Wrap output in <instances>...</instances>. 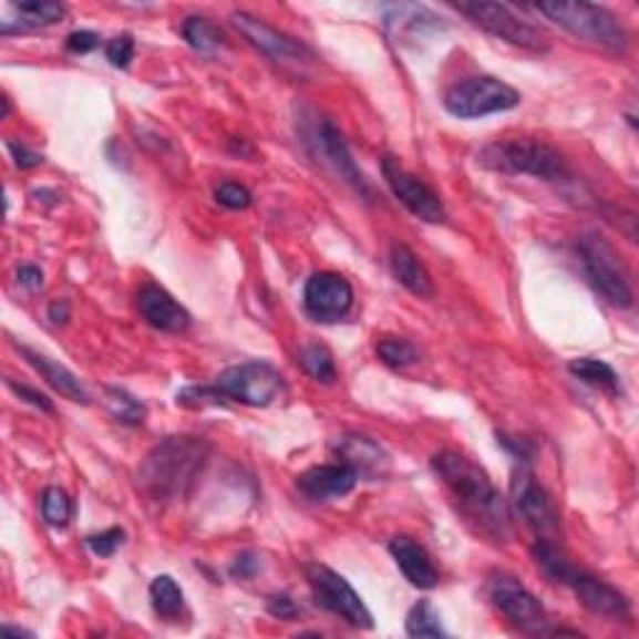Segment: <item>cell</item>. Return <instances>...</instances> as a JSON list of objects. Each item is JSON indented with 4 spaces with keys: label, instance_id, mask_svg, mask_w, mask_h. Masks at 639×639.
I'll return each mask as SVG.
<instances>
[{
    "label": "cell",
    "instance_id": "10",
    "mask_svg": "<svg viewBox=\"0 0 639 639\" xmlns=\"http://www.w3.org/2000/svg\"><path fill=\"white\" fill-rule=\"evenodd\" d=\"M305 577H308V585L312 589L315 602L322 609L338 615L346 619L348 625L360 627V629H372V615L370 609L362 602V597L352 589L346 577L338 575L336 569H330L328 565L312 563L305 567Z\"/></svg>",
    "mask_w": 639,
    "mask_h": 639
},
{
    "label": "cell",
    "instance_id": "34",
    "mask_svg": "<svg viewBox=\"0 0 639 639\" xmlns=\"http://www.w3.org/2000/svg\"><path fill=\"white\" fill-rule=\"evenodd\" d=\"M228 400L218 385L213 388H185L178 392V405L183 408H205V405H223Z\"/></svg>",
    "mask_w": 639,
    "mask_h": 639
},
{
    "label": "cell",
    "instance_id": "12",
    "mask_svg": "<svg viewBox=\"0 0 639 639\" xmlns=\"http://www.w3.org/2000/svg\"><path fill=\"white\" fill-rule=\"evenodd\" d=\"M513 505L517 515H523L525 523L545 539H549V535H555L559 529V513L553 497L537 483L527 457H517V470L513 477Z\"/></svg>",
    "mask_w": 639,
    "mask_h": 639
},
{
    "label": "cell",
    "instance_id": "36",
    "mask_svg": "<svg viewBox=\"0 0 639 639\" xmlns=\"http://www.w3.org/2000/svg\"><path fill=\"white\" fill-rule=\"evenodd\" d=\"M133 55H135V41H133V35H127V33L115 35L113 41H107V45H105V58L115 68L131 65Z\"/></svg>",
    "mask_w": 639,
    "mask_h": 639
},
{
    "label": "cell",
    "instance_id": "43",
    "mask_svg": "<svg viewBox=\"0 0 639 639\" xmlns=\"http://www.w3.org/2000/svg\"><path fill=\"white\" fill-rule=\"evenodd\" d=\"M48 318H51L55 326H65V322L71 320V302L68 300L51 302V308H48Z\"/></svg>",
    "mask_w": 639,
    "mask_h": 639
},
{
    "label": "cell",
    "instance_id": "40",
    "mask_svg": "<svg viewBox=\"0 0 639 639\" xmlns=\"http://www.w3.org/2000/svg\"><path fill=\"white\" fill-rule=\"evenodd\" d=\"M65 45L71 53H81V55L91 53L97 48V35L93 31H75V33L68 35Z\"/></svg>",
    "mask_w": 639,
    "mask_h": 639
},
{
    "label": "cell",
    "instance_id": "8",
    "mask_svg": "<svg viewBox=\"0 0 639 639\" xmlns=\"http://www.w3.org/2000/svg\"><path fill=\"white\" fill-rule=\"evenodd\" d=\"M519 93L513 85L493 75L465 78L450 87L445 93V111L460 121H475V117H487L495 113L513 111L519 105Z\"/></svg>",
    "mask_w": 639,
    "mask_h": 639
},
{
    "label": "cell",
    "instance_id": "18",
    "mask_svg": "<svg viewBox=\"0 0 639 639\" xmlns=\"http://www.w3.org/2000/svg\"><path fill=\"white\" fill-rule=\"evenodd\" d=\"M382 23L395 41H415L442 28V18L418 3H392L382 8Z\"/></svg>",
    "mask_w": 639,
    "mask_h": 639
},
{
    "label": "cell",
    "instance_id": "7",
    "mask_svg": "<svg viewBox=\"0 0 639 639\" xmlns=\"http://www.w3.org/2000/svg\"><path fill=\"white\" fill-rule=\"evenodd\" d=\"M577 252L583 258L579 262H583L587 280L597 290V295H602L612 308H632L635 292L622 255L597 233L583 235L577 243Z\"/></svg>",
    "mask_w": 639,
    "mask_h": 639
},
{
    "label": "cell",
    "instance_id": "21",
    "mask_svg": "<svg viewBox=\"0 0 639 639\" xmlns=\"http://www.w3.org/2000/svg\"><path fill=\"white\" fill-rule=\"evenodd\" d=\"M336 452L342 460V465L355 470L358 477H378L390 465L388 452L382 450L375 440L365 435H355V432L340 437Z\"/></svg>",
    "mask_w": 639,
    "mask_h": 639
},
{
    "label": "cell",
    "instance_id": "30",
    "mask_svg": "<svg viewBox=\"0 0 639 639\" xmlns=\"http://www.w3.org/2000/svg\"><path fill=\"white\" fill-rule=\"evenodd\" d=\"M105 405L107 410H111V415L117 422H123V425H141L147 415L141 400H135L133 395H127L125 390H117V388L105 390Z\"/></svg>",
    "mask_w": 639,
    "mask_h": 639
},
{
    "label": "cell",
    "instance_id": "1",
    "mask_svg": "<svg viewBox=\"0 0 639 639\" xmlns=\"http://www.w3.org/2000/svg\"><path fill=\"white\" fill-rule=\"evenodd\" d=\"M432 470L457 499L462 513L485 535L497 543L509 537V527H513L509 507L483 467L455 450H442L432 457Z\"/></svg>",
    "mask_w": 639,
    "mask_h": 639
},
{
    "label": "cell",
    "instance_id": "41",
    "mask_svg": "<svg viewBox=\"0 0 639 639\" xmlns=\"http://www.w3.org/2000/svg\"><path fill=\"white\" fill-rule=\"evenodd\" d=\"M258 569H260L258 555L245 553V555H240L238 559H235V565L230 567V575L240 577V579H250V577H255V573H258Z\"/></svg>",
    "mask_w": 639,
    "mask_h": 639
},
{
    "label": "cell",
    "instance_id": "17",
    "mask_svg": "<svg viewBox=\"0 0 639 639\" xmlns=\"http://www.w3.org/2000/svg\"><path fill=\"white\" fill-rule=\"evenodd\" d=\"M137 310H141L147 326H153L155 330L185 332L190 328V312L161 285H143L141 292H137Z\"/></svg>",
    "mask_w": 639,
    "mask_h": 639
},
{
    "label": "cell",
    "instance_id": "5",
    "mask_svg": "<svg viewBox=\"0 0 639 639\" xmlns=\"http://www.w3.org/2000/svg\"><path fill=\"white\" fill-rule=\"evenodd\" d=\"M537 13H543L549 21L565 28L569 35L579 38L595 48H602L609 53H625L627 51V31L625 25L617 21L615 13H609L602 6L592 3H539L535 6Z\"/></svg>",
    "mask_w": 639,
    "mask_h": 639
},
{
    "label": "cell",
    "instance_id": "25",
    "mask_svg": "<svg viewBox=\"0 0 639 639\" xmlns=\"http://www.w3.org/2000/svg\"><path fill=\"white\" fill-rule=\"evenodd\" d=\"M151 602L157 615L175 619L183 612L185 597H183V589L171 575H161L151 583Z\"/></svg>",
    "mask_w": 639,
    "mask_h": 639
},
{
    "label": "cell",
    "instance_id": "32",
    "mask_svg": "<svg viewBox=\"0 0 639 639\" xmlns=\"http://www.w3.org/2000/svg\"><path fill=\"white\" fill-rule=\"evenodd\" d=\"M378 355L390 368H408L418 362V350L412 342L400 338H385L378 342Z\"/></svg>",
    "mask_w": 639,
    "mask_h": 639
},
{
    "label": "cell",
    "instance_id": "11",
    "mask_svg": "<svg viewBox=\"0 0 639 639\" xmlns=\"http://www.w3.org/2000/svg\"><path fill=\"white\" fill-rule=\"evenodd\" d=\"M223 395L250 408H268L285 392V380L268 362H243V365L220 372L218 382Z\"/></svg>",
    "mask_w": 639,
    "mask_h": 639
},
{
    "label": "cell",
    "instance_id": "23",
    "mask_svg": "<svg viewBox=\"0 0 639 639\" xmlns=\"http://www.w3.org/2000/svg\"><path fill=\"white\" fill-rule=\"evenodd\" d=\"M390 268L402 288L418 295V298H432V295H435V285H432L427 268L408 245H392Z\"/></svg>",
    "mask_w": 639,
    "mask_h": 639
},
{
    "label": "cell",
    "instance_id": "44",
    "mask_svg": "<svg viewBox=\"0 0 639 639\" xmlns=\"http://www.w3.org/2000/svg\"><path fill=\"white\" fill-rule=\"evenodd\" d=\"M3 632H6V635H16V637H33V632H28V629H23V627H11V625H6Z\"/></svg>",
    "mask_w": 639,
    "mask_h": 639
},
{
    "label": "cell",
    "instance_id": "4",
    "mask_svg": "<svg viewBox=\"0 0 639 639\" xmlns=\"http://www.w3.org/2000/svg\"><path fill=\"white\" fill-rule=\"evenodd\" d=\"M477 165L503 175H529L547 183L567 181L565 155L537 137H497L477 153Z\"/></svg>",
    "mask_w": 639,
    "mask_h": 639
},
{
    "label": "cell",
    "instance_id": "28",
    "mask_svg": "<svg viewBox=\"0 0 639 639\" xmlns=\"http://www.w3.org/2000/svg\"><path fill=\"white\" fill-rule=\"evenodd\" d=\"M183 35H185V41H188L195 51H200V53L218 51L225 41L218 25L208 21V18H198V16H193L183 23Z\"/></svg>",
    "mask_w": 639,
    "mask_h": 639
},
{
    "label": "cell",
    "instance_id": "39",
    "mask_svg": "<svg viewBox=\"0 0 639 639\" xmlns=\"http://www.w3.org/2000/svg\"><path fill=\"white\" fill-rule=\"evenodd\" d=\"M268 612L278 619H295L300 609L288 595H270L268 597Z\"/></svg>",
    "mask_w": 639,
    "mask_h": 639
},
{
    "label": "cell",
    "instance_id": "38",
    "mask_svg": "<svg viewBox=\"0 0 639 639\" xmlns=\"http://www.w3.org/2000/svg\"><path fill=\"white\" fill-rule=\"evenodd\" d=\"M6 382H8V388H11L18 398L25 400V402H31L33 408L43 410V412H53V402L48 400V398L43 395V392H38V390H33V388H28V385H18V382L11 380V378H8Z\"/></svg>",
    "mask_w": 639,
    "mask_h": 639
},
{
    "label": "cell",
    "instance_id": "31",
    "mask_svg": "<svg viewBox=\"0 0 639 639\" xmlns=\"http://www.w3.org/2000/svg\"><path fill=\"white\" fill-rule=\"evenodd\" d=\"M41 513L48 525L63 529L68 523H71V515H73L71 497H68L61 487H48L41 497Z\"/></svg>",
    "mask_w": 639,
    "mask_h": 639
},
{
    "label": "cell",
    "instance_id": "33",
    "mask_svg": "<svg viewBox=\"0 0 639 639\" xmlns=\"http://www.w3.org/2000/svg\"><path fill=\"white\" fill-rule=\"evenodd\" d=\"M215 200H218L223 208L228 210H245L250 208L252 203V193L245 188L240 183H220L218 188H215Z\"/></svg>",
    "mask_w": 639,
    "mask_h": 639
},
{
    "label": "cell",
    "instance_id": "29",
    "mask_svg": "<svg viewBox=\"0 0 639 639\" xmlns=\"http://www.w3.org/2000/svg\"><path fill=\"white\" fill-rule=\"evenodd\" d=\"M13 11L21 16V21H18V31L21 33L31 31V28L53 25L65 16V8L61 3H38V0H31V3H16Z\"/></svg>",
    "mask_w": 639,
    "mask_h": 639
},
{
    "label": "cell",
    "instance_id": "19",
    "mask_svg": "<svg viewBox=\"0 0 639 639\" xmlns=\"http://www.w3.org/2000/svg\"><path fill=\"white\" fill-rule=\"evenodd\" d=\"M358 472L348 465H315L298 477V487L312 499L346 497L358 485Z\"/></svg>",
    "mask_w": 639,
    "mask_h": 639
},
{
    "label": "cell",
    "instance_id": "2",
    "mask_svg": "<svg viewBox=\"0 0 639 639\" xmlns=\"http://www.w3.org/2000/svg\"><path fill=\"white\" fill-rule=\"evenodd\" d=\"M210 445L203 437L175 435L147 452L137 467V485L153 499H175L188 493L208 460Z\"/></svg>",
    "mask_w": 639,
    "mask_h": 639
},
{
    "label": "cell",
    "instance_id": "22",
    "mask_svg": "<svg viewBox=\"0 0 639 639\" xmlns=\"http://www.w3.org/2000/svg\"><path fill=\"white\" fill-rule=\"evenodd\" d=\"M21 352H23V358L28 360V365H31L55 392H61L63 398L73 400V402H81V405H91V395H87V390L81 385V380H78L71 370L58 365L55 360L45 358V355H41V352H35L25 346L21 348Z\"/></svg>",
    "mask_w": 639,
    "mask_h": 639
},
{
    "label": "cell",
    "instance_id": "13",
    "mask_svg": "<svg viewBox=\"0 0 639 639\" xmlns=\"http://www.w3.org/2000/svg\"><path fill=\"white\" fill-rule=\"evenodd\" d=\"M489 599L517 629L529 635L547 632V612L539 599L513 575H497L489 583Z\"/></svg>",
    "mask_w": 639,
    "mask_h": 639
},
{
    "label": "cell",
    "instance_id": "26",
    "mask_svg": "<svg viewBox=\"0 0 639 639\" xmlns=\"http://www.w3.org/2000/svg\"><path fill=\"white\" fill-rule=\"evenodd\" d=\"M300 365L312 380L322 382V385H332L338 378L332 352L326 346H320V342H312V346H305L300 350Z\"/></svg>",
    "mask_w": 639,
    "mask_h": 639
},
{
    "label": "cell",
    "instance_id": "16",
    "mask_svg": "<svg viewBox=\"0 0 639 639\" xmlns=\"http://www.w3.org/2000/svg\"><path fill=\"white\" fill-rule=\"evenodd\" d=\"M233 25L248 38V43L258 48L260 53H265L275 63H292V65H302L312 61L310 48L295 41L292 35L278 31V28L268 25L260 18H255L250 13H233Z\"/></svg>",
    "mask_w": 639,
    "mask_h": 639
},
{
    "label": "cell",
    "instance_id": "35",
    "mask_svg": "<svg viewBox=\"0 0 639 639\" xmlns=\"http://www.w3.org/2000/svg\"><path fill=\"white\" fill-rule=\"evenodd\" d=\"M123 543H125V533H123L121 527H111V529H105V533H101V535L85 537L87 549H91V553L97 555V557H113L115 549L121 547Z\"/></svg>",
    "mask_w": 639,
    "mask_h": 639
},
{
    "label": "cell",
    "instance_id": "37",
    "mask_svg": "<svg viewBox=\"0 0 639 639\" xmlns=\"http://www.w3.org/2000/svg\"><path fill=\"white\" fill-rule=\"evenodd\" d=\"M8 151H11V155H13L16 168H21V171L38 168V165L43 163V155H41V153L31 151V147L23 145V143H18V141H8Z\"/></svg>",
    "mask_w": 639,
    "mask_h": 639
},
{
    "label": "cell",
    "instance_id": "9",
    "mask_svg": "<svg viewBox=\"0 0 639 639\" xmlns=\"http://www.w3.org/2000/svg\"><path fill=\"white\" fill-rule=\"evenodd\" d=\"M457 11L467 18V21L483 28L485 33L499 38L515 48H523L529 53H545L547 51V35L539 28L529 25L525 18H519L513 8L503 3H460Z\"/></svg>",
    "mask_w": 639,
    "mask_h": 639
},
{
    "label": "cell",
    "instance_id": "6",
    "mask_svg": "<svg viewBox=\"0 0 639 639\" xmlns=\"http://www.w3.org/2000/svg\"><path fill=\"white\" fill-rule=\"evenodd\" d=\"M300 135L302 145L308 147V153L315 163H320L328 173L336 175L338 181L350 185L352 190L360 193L362 198H372V188L365 181V175L352 161V153L346 143V137L332 125L328 117L310 115L300 121Z\"/></svg>",
    "mask_w": 639,
    "mask_h": 639
},
{
    "label": "cell",
    "instance_id": "27",
    "mask_svg": "<svg viewBox=\"0 0 639 639\" xmlns=\"http://www.w3.org/2000/svg\"><path fill=\"white\" fill-rule=\"evenodd\" d=\"M405 632L410 637H447L445 627L440 622V612L432 607L430 599H420V602L410 609L405 619Z\"/></svg>",
    "mask_w": 639,
    "mask_h": 639
},
{
    "label": "cell",
    "instance_id": "15",
    "mask_svg": "<svg viewBox=\"0 0 639 639\" xmlns=\"http://www.w3.org/2000/svg\"><path fill=\"white\" fill-rule=\"evenodd\" d=\"M352 300H355L352 285L340 272H315L305 282V312L318 322H338L340 318H346L352 308Z\"/></svg>",
    "mask_w": 639,
    "mask_h": 639
},
{
    "label": "cell",
    "instance_id": "24",
    "mask_svg": "<svg viewBox=\"0 0 639 639\" xmlns=\"http://www.w3.org/2000/svg\"><path fill=\"white\" fill-rule=\"evenodd\" d=\"M569 372H573V375L579 378L583 382H587V385L607 390V392H612V395H617V392H619L617 372L602 360L577 358V360L569 362Z\"/></svg>",
    "mask_w": 639,
    "mask_h": 639
},
{
    "label": "cell",
    "instance_id": "3",
    "mask_svg": "<svg viewBox=\"0 0 639 639\" xmlns=\"http://www.w3.org/2000/svg\"><path fill=\"white\" fill-rule=\"evenodd\" d=\"M533 557L549 579L573 589L579 605L587 607L592 615L612 619V622H627L632 617V605L619 589L569 563L563 549L549 543V539H537L533 545Z\"/></svg>",
    "mask_w": 639,
    "mask_h": 639
},
{
    "label": "cell",
    "instance_id": "14",
    "mask_svg": "<svg viewBox=\"0 0 639 639\" xmlns=\"http://www.w3.org/2000/svg\"><path fill=\"white\" fill-rule=\"evenodd\" d=\"M382 175L390 185V190L395 193V198L405 205V208L415 215V218L425 223H445L447 213L442 205L440 195L430 188V185L418 178L415 173H410L398 157L385 155L382 157Z\"/></svg>",
    "mask_w": 639,
    "mask_h": 639
},
{
    "label": "cell",
    "instance_id": "20",
    "mask_svg": "<svg viewBox=\"0 0 639 639\" xmlns=\"http://www.w3.org/2000/svg\"><path fill=\"white\" fill-rule=\"evenodd\" d=\"M392 559H395L400 573L405 575L408 583L412 587H420V589H432L437 587L440 583V573L435 563H432V557L427 555V549L422 547L420 543H415L412 537L400 535L392 539L388 545Z\"/></svg>",
    "mask_w": 639,
    "mask_h": 639
},
{
    "label": "cell",
    "instance_id": "42",
    "mask_svg": "<svg viewBox=\"0 0 639 639\" xmlns=\"http://www.w3.org/2000/svg\"><path fill=\"white\" fill-rule=\"evenodd\" d=\"M18 282L23 285L25 290H41L43 288V282H45V275L41 268H35V265H23L21 270H18Z\"/></svg>",
    "mask_w": 639,
    "mask_h": 639
}]
</instances>
